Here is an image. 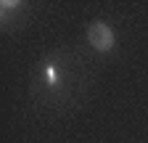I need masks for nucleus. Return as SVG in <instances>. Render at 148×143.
<instances>
[{"mask_svg":"<svg viewBox=\"0 0 148 143\" xmlns=\"http://www.w3.org/2000/svg\"><path fill=\"white\" fill-rule=\"evenodd\" d=\"M87 43L95 50H103L106 53V50L114 48V32H111V27L103 24V21H92L87 27Z\"/></svg>","mask_w":148,"mask_h":143,"instance_id":"1","label":"nucleus"}]
</instances>
